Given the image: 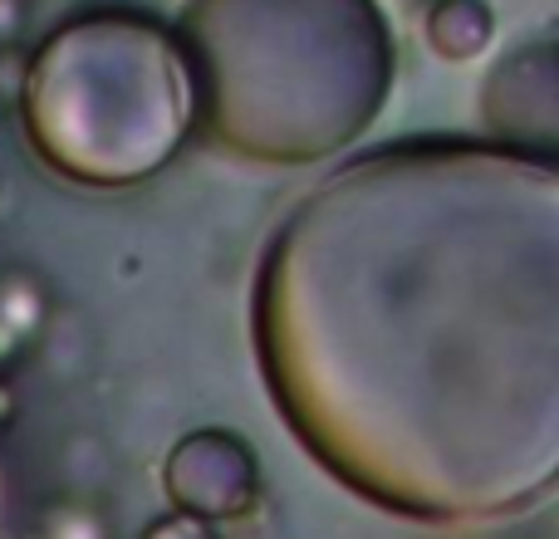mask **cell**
<instances>
[{
  "label": "cell",
  "instance_id": "ba28073f",
  "mask_svg": "<svg viewBox=\"0 0 559 539\" xmlns=\"http://www.w3.org/2000/svg\"><path fill=\"white\" fill-rule=\"evenodd\" d=\"M0 539H15V535H10V530H0Z\"/></svg>",
  "mask_w": 559,
  "mask_h": 539
},
{
  "label": "cell",
  "instance_id": "52a82bcc",
  "mask_svg": "<svg viewBox=\"0 0 559 539\" xmlns=\"http://www.w3.org/2000/svg\"><path fill=\"white\" fill-rule=\"evenodd\" d=\"M15 539H45V530H25V535H15Z\"/></svg>",
  "mask_w": 559,
  "mask_h": 539
},
{
  "label": "cell",
  "instance_id": "5b68a950",
  "mask_svg": "<svg viewBox=\"0 0 559 539\" xmlns=\"http://www.w3.org/2000/svg\"><path fill=\"white\" fill-rule=\"evenodd\" d=\"M15 412H20V407H15V393H10V383H5V378H0V432H10V422H15Z\"/></svg>",
  "mask_w": 559,
  "mask_h": 539
},
{
  "label": "cell",
  "instance_id": "3957f363",
  "mask_svg": "<svg viewBox=\"0 0 559 539\" xmlns=\"http://www.w3.org/2000/svg\"><path fill=\"white\" fill-rule=\"evenodd\" d=\"M39 530H45V539H114L108 520L88 505H55Z\"/></svg>",
  "mask_w": 559,
  "mask_h": 539
},
{
  "label": "cell",
  "instance_id": "7a4b0ae2",
  "mask_svg": "<svg viewBox=\"0 0 559 539\" xmlns=\"http://www.w3.org/2000/svg\"><path fill=\"white\" fill-rule=\"evenodd\" d=\"M49 295L29 270H0V378L15 373L45 338Z\"/></svg>",
  "mask_w": 559,
  "mask_h": 539
},
{
  "label": "cell",
  "instance_id": "9c48e42d",
  "mask_svg": "<svg viewBox=\"0 0 559 539\" xmlns=\"http://www.w3.org/2000/svg\"><path fill=\"white\" fill-rule=\"evenodd\" d=\"M0 108H5V104H0Z\"/></svg>",
  "mask_w": 559,
  "mask_h": 539
},
{
  "label": "cell",
  "instance_id": "277c9868",
  "mask_svg": "<svg viewBox=\"0 0 559 539\" xmlns=\"http://www.w3.org/2000/svg\"><path fill=\"white\" fill-rule=\"evenodd\" d=\"M143 539H216V530L206 520H192V515H163L157 525H147Z\"/></svg>",
  "mask_w": 559,
  "mask_h": 539
},
{
  "label": "cell",
  "instance_id": "8992f818",
  "mask_svg": "<svg viewBox=\"0 0 559 539\" xmlns=\"http://www.w3.org/2000/svg\"><path fill=\"white\" fill-rule=\"evenodd\" d=\"M15 25H20V10H15V0H0V45H10V35H15Z\"/></svg>",
  "mask_w": 559,
  "mask_h": 539
},
{
  "label": "cell",
  "instance_id": "6da1fadb",
  "mask_svg": "<svg viewBox=\"0 0 559 539\" xmlns=\"http://www.w3.org/2000/svg\"><path fill=\"white\" fill-rule=\"evenodd\" d=\"M251 456L241 446V436L226 432H192L177 442V452L167 456V495H173L177 515H192V520H241L255 505V491L241 486H226L222 476H231V462Z\"/></svg>",
  "mask_w": 559,
  "mask_h": 539
}]
</instances>
